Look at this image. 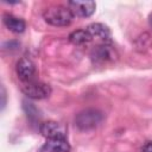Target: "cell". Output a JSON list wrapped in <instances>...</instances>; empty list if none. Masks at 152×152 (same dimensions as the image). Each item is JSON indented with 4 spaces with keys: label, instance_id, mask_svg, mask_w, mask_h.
<instances>
[{
    "label": "cell",
    "instance_id": "obj_12",
    "mask_svg": "<svg viewBox=\"0 0 152 152\" xmlns=\"http://www.w3.org/2000/svg\"><path fill=\"white\" fill-rule=\"evenodd\" d=\"M141 152H152V141H147L142 145Z\"/></svg>",
    "mask_w": 152,
    "mask_h": 152
},
{
    "label": "cell",
    "instance_id": "obj_4",
    "mask_svg": "<svg viewBox=\"0 0 152 152\" xmlns=\"http://www.w3.org/2000/svg\"><path fill=\"white\" fill-rule=\"evenodd\" d=\"M21 91L32 100H43L50 96L51 87L48 83L33 80L30 82H25L21 86Z\"/></svg>",
    "mask_w": 152,
    "mask_h": 152
},
{
    "label": "cell",
    "instance_id": "obj_9",
    "mask_svg": "<svg viewBox=\"0 0 152 152\" xmlns=\"http://www.w3.org/2000/svg\"><path fill=\"white\" fill-rule=\"evenodd\" d=\"M70 144L64 138L48 139L43 146L39 148V152H70Z\"/></svg>",
    "mask_w": 152,
    "mask_h": 152
},
{
    "label": "cell",
    "instance_id": "obj_7",
    "mask_svg": "<svg viewBox=\"0 0 152 152\" xmlns=\"http://www.w3.org/2000/svg\"><path fill=\"white\" fill-rule=\"evenodd\" d=\"M93 39L100 42V44H110L112 43V32L104 24L101 23H93L87 26L86 28Z\"/></svg>",
    "mask_w": 152,
    "mask_h": 152
},
{
    "label": "cell",
    "instance_id": "obj_5",
    "mask_svg": "<svg viewBox=\"0 0 152 152\" xmlns=\"http://www.w3.org/2000/svg\"><path fill=\"white\" fill-rule=\"evenodd\" d=\"M39 131L42 135H44L46 139H55V138H64L66 137V127L57 121L49 120L40 125Z\"/></svg>",
    "mask_w": 152,
    "mask_h": 152
},
{
    "label": "cell",
    "instance_id": "obj_2",
    "mask_svg": "<svg viewBox=\"0 0 152 152\" xmlns=\"http://www.w3.org/2000/svg\"><path fill=\"white\" fill-rule=\"evenodd\" d=\"M103 120V114L99 109L94 108H87L81 110L76 118L75 124L81 131H89L99 126Z\"/></svg>",
    "mask_w": 152,
    "mask_h": 152
},
{
    "label": "cell",
    "instance_id": "obj_3",
    "mask_svg": "<svg viewBox=\"0 0 152 152\" xmlns=\"http://www.w3.org/2000/svg\"><path fill=\"white\" fill-rule=\"evenodd\" d=\"M118 52L110 44H99L90 53V58L94 64L103 65L107 63H113L118 59Z\"/></svg>",
    "mask_w": 152,
    "mask_h": 152
},
{
    "label": "cell",
    "instance_id": "obj_11",
    "mask_svg": "<svg viewBox=\"0 0 152 152\" xmlns=\"http://www.w3.org/2000/svg\"><path fill=\"white\" fill-rule=\"evenodd\" d=\"M93 38L90 36V33L87 31V30H76V31H72L70 34H69V42L76 46H81V45H84V44H88L89 42H91Z\"/></svg>",
    "mask_w": 152,
    "mask_h": 152
},
{
    "label": "cell",
    "instance_id": "obj_10",
    "mask_svg": "<svg viewBox=\"0 0 152 152\" xmlns=\"http://www.w3.org/2000/svg\"><path fill=\"white\" fill-rule=\"evenodd\" d=\"M2 21H4L5 26L14 33H21V32L25 31V27H26L25 21L21 18H18L13 14L5 13L2 15Z\"/></svg>",
    "mask_w": 152,
    "mask_h": 152
},
{
    "label": "cell",
    "instance_id": "obj_14",
    "mask_svg": "<svg viewBox=\"0 0 152 152\" xmlns=\"http://www.w3.org/2000/svg\"><path fill=\"white\" fill-rule=\"evenodd\" d=\"M148 23H150V25L152 26V14H150V17H148Z\"/></svg>",
    "mask_w": 152,
    "mask_h": 152
},
{
    "label": "cell",
    "instance_id": "obj_8",
    "mask_svg": "<svg viewBox=\"0 0 152 152\" xmlns=\"http://www.w3.org/2000/svg\"><path fill=\"white\" fill-rule=\"evenodd\" d=\"M68 7L71 10L74 15H77L81 18H88L95 12L96 4L94 1H89V0H86V1L75 0V1H69Z\"/></svg>",
    "mask_w": 152,
    "mask_h": 152
},
{
    "label": "cell",
    "instance_id": "obj_13",
    "mask_svg": "<svg viewBox=\"0 0 152 152\" xmlns=\"http://www.w3.org/2000/svg\"><path fill=\"white\" fill-rule=\"evenodd\" d=\"M1 96H2V102H1V108L4 109L5 106H6V91H5V88L1 87Z\"/></svg>",
    "mask_w": 152,
    "mask_h": 152
},
{
    "label": "cell",
    "instance_id": "obj_1",
    "mask_svg": "<svg viewBox=\"0 0 152 152\" xmlns=\"http://www.w3.org/2000/svg\"><path fill=\"white\" fill-rule=\"evenodd\" d=\"M44 20L52 26H68L74 19V14L68 6L55 5L48 7L43 13Z\"/></svg>",
    "mask_w": 152,
    "mask_h": 152
},
{
    "label": "cell",
    "instance_id": "obj_6",
    "mask_svg": "<svg viewBox=\"0 0 152 152\" xmlns=\"http://www.w3.org/2000/svg\"><path fill=\"white\" fill-rule=\"evenodd\" d=\"M15 71H17V75H18V77L20 78V81L23 83L36 80L34 78V76H36V65L27 57H21L18 61L17 66H15Z\"/></svg>",
    "mask_w": 152,
    "mask_h": 152
}]
</instances>
